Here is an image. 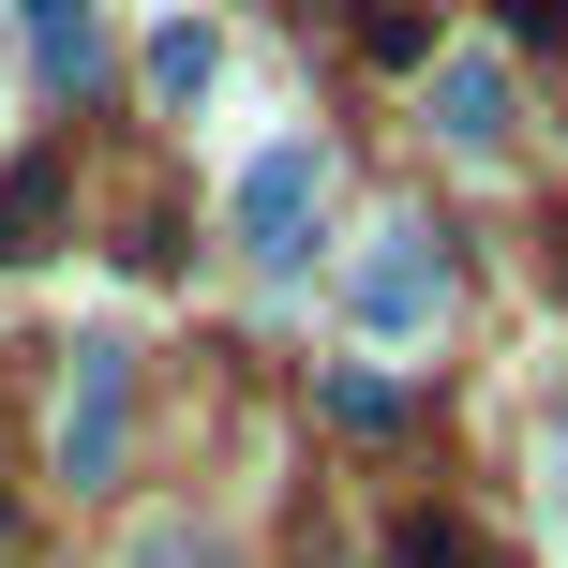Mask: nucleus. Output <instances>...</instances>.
<instances>
[{
    "label": "nucleus",
    "mask_w": 568,
    "mask_h": 568,
    "mask_svg": "<svg viewBox=\"0 0 568 568\" xmlns=\"http://www.w3.org/2000/svg\"><path fill=\"white\" fill-rule=\"evenodd\" d=\"M344 314H359L374 344H404V329H434V240H419V225H374V255L344 270Z\"/></svg>",
    "instance_id": "nucleus-1"
},
{
    "label": "nucleus",
    "mask_w": 568,
    "mask_h": 568,
    "mask_svg": "<svg viewBox=\"0 0 568 568\" xmlns=\"http://www.w3.org/2000/svg\"><path fill=\"white\" fill-rule=\"evenodd\" d=\"M314 195H329V165H314V150H270V165L240 180V240H255V255H300V240H314Z\"/></svg>",
    "instance_id": "nucleus-2"
},
{
    "label": "nucleus",
    "mask_w": 568,
    "mask_h": 568,
    "mask_svg": "<svg viewBox=\"0 0 568 568\" xmlns=\"http://www.w3.org/2000/svg\"><path fill=\"white\" fill-rule=\"evenodd\" d=\"M434 135L449 150H509V75L494 60H434Z\"/></svg>",
    "instance_id": "nucleus-3"
},
{
    "label": "nucleus",
    "mask_w": 568,
    "mask_h": 568,
    "mask_svg": "<svg viewBox=\"0 0 568 568\" xmlns=\"http://www.w3.org/2000/svg\"><path fill=\"white\" fill-rule=\"evenodd\" d=\"M105 449H120V359L90 344V374H75V434H60V464H75V479H105Z\"/></svg>",
    "instance_id": "nucleus-4"
},
{
    "label": "nucleus",
    "mask_w": 568,
    "mask_h": 568,
    "mask_svg": "<svg viewBox=\"0 0 568 568\" xmlns=\"http://www.w3.org/2000/svg\"><path fill=\"white\" fill-rule=\"evenodd\" d=\"M45 225H60V165L0 180V255H45Z\"/></svg>",
    "instance_id": "nucleus-5"
},
{
    "label": "nucleus",
    "mask_w": 568,
    "mask_h": 568,
    "mask_svg": "<svg viewBox=\"0 0 568 568\" xmlns=\"http://www.w3.org/2000/svg\"><path fill=\"white\" fill-rule=\"evenodd\" d=\"M494 16H509L524 45H568V0H494Z\"/></svg>",
    "instance_id": "nucleus-6"
},
{
    "label": "nucleus",
    "mask_w": 568,
    "mask_h": 568,
    "mask_svg": "<svg viewBox=\"0 0 568 568\" xmlns=\"http://www.w3.org/2000/svg\"><path fill=\"white\" fill-rule=\"evenodd\" d=\"M404 568H464V524H404Z\"/></svg>",
    "instance_id": "nucleus-7"
},
{
    "label": "nucleus",
    "mask_w": 568,
    "mask_h": 568,
    "mask_svg": "<svg viewBox=\"0 0 568 568\" xmlns=\"http://www.w3.org/2000/svg\"><path fill=\"white\" fill-rule=\"evenodd\" d=\"M554 464H568V449H554Z\"/></svg>",
    "instance_id": "nucleus-8"
}]
</instances>
